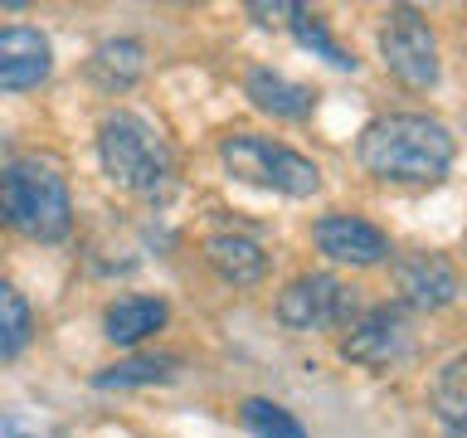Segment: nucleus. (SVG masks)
Listing matches in <instances>:
<instances>
[{"mask_svg": "<svg viewBox=\"0 0 467 438\" xmlns=\"http://www.w3.org/2000/svg\"><path fill=\"white\" fill-rule=\"evenodd\" d=\"M219 161H224V171L234 181L258 185V190H277V195H292V200H306L321 190V171L302 151H292L283 141H268V137H254V131L229 137L219 146Z\"/></svg>", "mask_w": 467, "mask_h": 438, "instance_id": "nucleus-4", "label": "nucleus"}, {"mask_svg": "<svg viewBox=\"0 0 467 438\" xmlns=\"http://www.w3.org/2000/svg\"><path fill=\"white\" fill-rule=\"evenodd\" d=\"M292 35H297V44H302V49H312V54H321V58H327V64L331 68H356V58H350L346 49H341V44H336L331 39V29H327V20H321V15H312V10H297V15H292Z\"/></svg>", "mask_w": 467, "mask_h": 438, "instance_id": "nucleus-18", "label": "nucleus"}, {"mask_svg": "<svg viewBox=\"0 0 467 438\" xmlns=\"http://www.w3.org/2000/svg\"><path fill=\"white\" fill-rule=\"evenodd\" d=\"M379 54H385L389 73L409 88H433L438 83V39L429 20L409 5H394L379 25Z\"/></svg>", "mask_w": 467, "mask_h": 438, "instance_id": "nucleus-6", "label": "nucleus"}, {"mask_svg": "<svg viewBox=\"0 0 467 438\" xmlns=\"http://www.w3.org/2000/svg\"><path fill=\"white\" fill-rule=\"evenodd\" d=\"M5 224H15L25 239L58 244L73 229V200L58 166L39 156H20L5 166Z\"/></svg>", "mask_w": 467, "mask_h": 438, "instance_id": "nucleus-3", "label": "nucleus"}, {"mask_svg": "<svg viewBox=\"0 0 467 438\" xmlns=\"http://www.w3.org/2000/svg\"><path fill=\"white\" fill-rule=\"evenodd\" d=\"M433 414L448 438H467V356H452L433 380Z\"/></svg>", "mask_w": 467, "mask_h": 438, "instance_id": "nucleus-15", "label": "nucleus"}, {"mask_svg": "<svg viewBox=\"0 0 467 438\" xmlns=\"http://www.w3.org/2000/svg\"><path fill=\"white\" fill-rule=\"evenodd\" d=\"M244 93H248V102H254L258 112L283 117V122H302V117L312 112V88L292 83V78H283V73H273V68H254V73H248Z\"/></svg>", "mask_w": 467, "mask_h": 438, "instance_id": "nucleus-12", "label": "nucleus"}, {"mask_svg": "<svg viewBox=\"0 0 467 438\" xmlns=\"http://www.w3.org/2000/svg\"><path fill=\"white\" fill-rule=\"evenodd\" d=\"M102 327H108V341L137 346V341H146V336H156L166 327V302L161 297H122V302L108 307Z\"/></svg>", "mask_w": 467, "mask_h": 438, "instance_id": "nucleus-13", "label": "nucleus"}, {"mask_svg": "<svg viewBox=\"0 0 467 438\" xmlns=\"http://www.w3.org/2000/svg\"><path fill=\"white\" fill-rule=\"evenodd\" d=\"M394 287H400L404 307L419 312H438L458 297V268L443 254H404L394 258Z\"/></svg>", "mask_w": 467, "mask_h": 438, "instance_id": "nucleus-9", "label": "nucleus"}, {"mask_svg": "<svg viewBox=\"0 0 467 438\" xmlns=\"http://www.w3.org/2000/svg\"><path fill=\"white\" fill-rule=\"evenodd\" d=\"M35 336V317H29V302L15 292L10 283H0V360L20 356Z\"/></svg>", "mask_w": 467, "mask_h": 438, "instance_id": "nucleus-17", "label": "nucleus"}, {"mask_svg": "<svg viewBox=\"0 0 467 438\" xmlns=\"http://www.w3.org/2000/svg\"><path fill=\"white\" fill-rule=\"evenodd\" d=\"M356 156L375 181L438 185L452 166V137L443 122H433L423 112H389L360 131Z\"/></svg>", "mask_w": 467, "mask_h": 438, "instance_id": "nucleus-1", "label": "nucleus"}, {"mask_svg": "<svg viewBox=\"0 0 467 438\" xmlns=\"http://www.w3.org/2000/svg\"><path fill=\"white\" fill-rule=\"evenodd\" d=\"M204 258H210V268L234 287H248L268 273V254H263V244L248 239V234H210V239H204Z\"/></svg>", "mask_w": 467, "mask_h": 438, "instance_id": "nucleus-11", "label": "nucleus"}, {"mask_svg": "<svg viewBox=\"0 0 467 438\" xmlns=\"http://www.w3.org/2000/svg\"><path fill=\"white\" fill-rule=\"evenodd\" d=\"M0 224H5V171H0Z\"/></svg>", "mask_w": 467, "mask_h": 438, "instance_id": "nucleus-22", "label": "nucleus"}, {"mask_svg": "<svg viewBox=\"0 0 467 438\" xmlns=\"http://www.w3.org/2000/svg\"><path fill=\"white\" fill-rule=\"evenodd\" d=\"M146 68V49L137 39H108L98 44L93 58H88V73H93L98 88H108V93H122V88H131L141 78Z\"/></svg>", "mask_w": 467, "mask_h": 438, "instance_id": "nucleus-14", "label": "nucleus"}, {"mask_svg": "<svg viewBox=\"0 0 467 438\" xmlns=\"http://www.w3.org/2000/svg\"><path fill=\"white\" fill-rule=\"evenodd\" d=\"M98 156H102V171L122 190H131V195H166L175 181V156H171L166 137L151 122H141L137 112L102 117Z\"/></svg>", "mask_w": 467, "mask_h": 438, "instance_id": "nucleus-2", "label": "nucleus"}, {"mask_svg": "<svg viewBox=\"0 0 467 438\" xmlns=\"http://www.w3.org/2000/svg\"><path fill=\"white\" fill-rule=\"evenodd\" d=\"M244 429L254 438H306L297 414H287V409L273 404V400H244Z\"/></svg>", "mask_w": 467, "mask_h": 438, "instance_id": "nucleus-19", "label": "nucleus"}, {"mask_svg": "<svg viewBox=\"0 0 467 438\" xmlns=\"http://www.w3.org/2000/svg\"><path fill=\"white\" fill-rule=\"evenodd\" d=\"M302 5L297 0H277V5H268V0H254L248 5V15H254L258 25H292V15H297Z\"/></svg>", "mask_w": 467, "mask_h": 438, "instance_id": "nucleus-20", "label": "nucleus"}, {"mask_svg": "<svg viewBox=\"0 0 467 438\" xmlns=\"http://www.w3.org/2000/svg\"><path fill=\"white\" fill-rule=\"evenodd\" d=\"M317 248L331 263H350V268H375V263L389 258V234L375 229L370 219L356 214H327L317 219Z\"/></svg>", "mask_w": 467, "mask_h": 438, "instance_id": "nucleus-8", "label": "nucleus"}, {"mask_svg": "<svg viewBox=\"0 0 467 438\" xmlns=\"http://www.w3.org/2000/svg\"><path fill=\"white\" fill-rule=\"evenodd\" d=\"M54 68V49L39 29L29 25H5L0 29V93H25L39 88Z\"/></svg>", "mask_w": 467, "mask_h": 438, "instance_id": "nucleus-10", "label": "nucleus"}, {"mask_svg": "<svg viewBox=\"0 0 467 438\" xmlns=\"http://www.w3.org/2000/svg\"><path fill=\"white\" fill-rule=\"evenodd\" d=\"M277 321L287 331H327L356 321V292L331 273H306L277 292Z\"/></svg>", "mask_w": 467, "mask_h": 438, "instance_id": "nucleus-5", "label": "nucleus"}, {"mask_svg": "<svg viewBox=\"0 0 467 438\" xmlns=\"http://www.w3.org/2000/svg\"><path fill=\"white\" fill-rule=\"evenodd\" d=\"M0 438H58V433H35V429H25L15 414H5L0 419Z\"/></svg>", "mask_w": 467, "mask_h": 438, "instance_id": "nucleus-21", "label": "nucleus"}, {"mask_svg": "<svg viewBox=\"0 0 467 438\" xmlns=\"http://www.w3.org/2000/svg\"><path fill=\"white\" fill-rule=\"evenodd\" d=\"M409 350H414V331H409V317L400 307H370L341 336V356L356 365H370V370H385V365L404 360Z\"/></svg>", "mask_w": 467, "mask_h": 438, "instance_id": "nucleus-7", "label": "nucleus"}, {"mask_svg": "<svg viewBox=\"0 0 467 438\" xmlns=\"http://www.w3.org/2000/svg\"><path fill=\"white\" fill-rule=\"evenodd\" d=\"M181 370V356H131L93 375L98 390H131V385H166Z\"/></svg>", "mask_w": 467, "mask_h": 438, "instance_id": "nucleus-16", "label": "nucleus"}]
</instances>
